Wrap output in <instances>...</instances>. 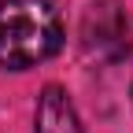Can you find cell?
<instances>
[{
	"mask_svg": "<svg viewBox=\"0 0 133 133\" xmlns=\"http://www.w3.org/2000/svg\"><path fill=\"white\" fill-rule=\"evenodd\" d=\"M63 48V19L52 0H0V66L30 70Z\"/></svg>",
	"mask_w": 133,
	"mask_h": 133,
	"instance_id": "obj_1",
	"label": "cell"
},
{
	"mask_svg": "<svg viewBox=\"0 0 133 133\" xmlns=\"http://www.w3.org/2000/svg\"><path fill=\"white\" fill-rule=\"evenodd\" d=\"M33 133H85L74 100L66 96L63 85H44L37 96V111H33Z\"/></svg>",
	"mask_w": 133,
	"mask_h": 133,
	"instance_id": "obj_2",
	"label": "cell"
}]
</instances>
